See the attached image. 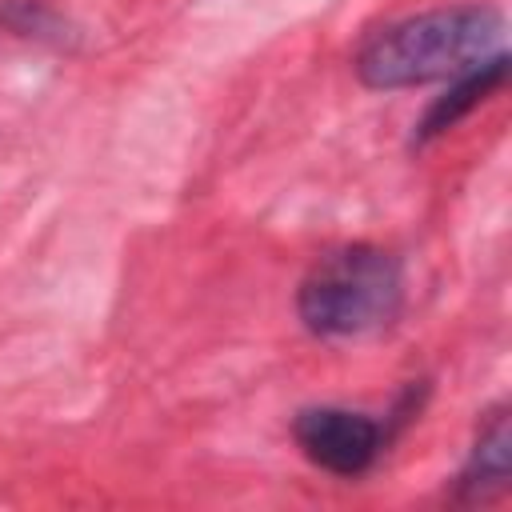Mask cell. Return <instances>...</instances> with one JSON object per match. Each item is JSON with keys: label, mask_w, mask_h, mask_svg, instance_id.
<instances>
[{"label": "cell", "mask_w": 512, "mask_h": 512, "mask_svg": "<svg viewBox=\"0 0 512 512\" xmlns=\"http://www.w3.org/2000/svg\"><path fill=\"white\" fill-rule=\"evenodd\" d=\"M504 80H508V56H504V52H496V56H488L480 68L456 76V80L448 84V92L436 96V100L428 104V112L420 116V124H416V132H412V144H428V140L444 136L448 128H456V124H460L476 104H484Z\"/></svg>", "instance_id": "cell-5"}, {"label": "cell", "mask_w": 512, "mask_h": 512, "mask_svg": "<svg viewBox=\"0 0 512 512\" xmlns=\"http://www.w3.org/2000/svg\"><path fill=\"white\" fill-rule=\"evenodd\" d=\"M504 16L492 4L424 8L368 32L356 48V76L368 88L396 92L432 80H456L504 52Z\"/></svg>", "instance_id": "cell-1"}, {"label": "cell", "mask_w": 512, "mask_h": 512, "mask_svg": "<svg viewBox=\"0 0 512 512\" xmlns=\"http://www.w3.org/2000/svg\"><path fill=\"white\" fill-rule=\"evenodd\" d=\"M0 24L16 36H36V40H60V32H64L60 16L44 0H4Z\"/></svg>", "instance_id": "cell-6"}, {"label": "cell", "mask_w": 512, "mask_h": 512, "mask_svg": "<svg viewBox=\"0 0 512 512\" xmlns=\"http://www.w3.org/2000/svg\"><path fill=\"white\" fill-rule=\"evenodd\" d=\"M292 436H296V448L320 472L356 480L384 456V448L392 440V424L376 420L368 412L320 404V408H304L292 420Z\"/></svg>", "instance_id": "cell-3"}, {"label": "cell", "mask_w": 512, "mask_h": 512, "mask_svg": "<svg viewBox=\"0 0 512 512\" xmlns=\"http://www.w3.org/2000/svg\"><path fill=\"white\" fill-rule=\"evenodd\" d=\"M404 304V272L376 244L324 252L296 292L300 324L320 340H360L384 332Z\"/></svg>", "instance_id": "cell-2"}, {"label": "cell", "mask_w": 512, "mask_h": 512, "mask_svg": "<svg viewBox=\"0 0 512 512\" xmlns=\"http://www.w3.org/2000/svg\"><path fill=\"white\" fill-rule=\"evenodd\" d=\"M508 464H512V432H508V408L484 412L476 440L468 448V460L456 476V500L460 504H492L508 492Z\"/></svg>", "instance_id": "cell-4"}]
</instances>
